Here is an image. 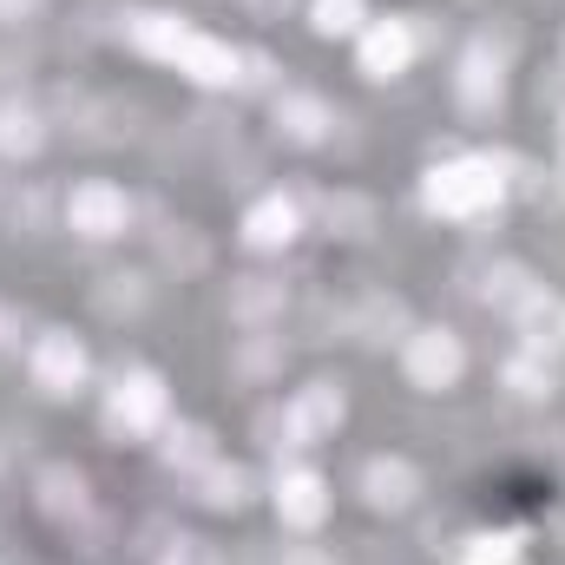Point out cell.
<instances>
[{
	"mask_svg": "<svg viewBox=\"0 0 565 565\" xmlns=\"http://www.w3.org/2000/svg\"><path fill=\"white\" fill-rule=\"evenodd\" d=\"M500 198H507V178L493 171V158H447L422 178V204L434 217H454V224L500 211Z\"/></svg>",
	"mask_w": 565,
	"mask_h": 565,
	"instance_id": "obj_1",
	"label": "cell"
},
{
	"mask_svg": "<svg viewBox=\"0 0 565 565\" xmlns=\"http://www.w3.org/2000/svg\"><path fill=\"white\" fill-rule=\"evenodd\" d=\"M171 422V388L158 369H119V382L106 388V427L113 434H158Z\"/></svg>",
	"mask_w": 565,
	"mask_h": 565,
	"instance_id": "obj_2",
	"label": "cell"
},
{
	"mask_svg": "<svg viewBox=\"0 0 565 565\" xmlns=\"http://www.w3.org/2000/svg\"><path fill=\"white\" fill-rule=\"evenodd\" d=\"M402 375L422 388V395H447L460 375H467V342L454 329H408L402 335Z\"/></svg>",
	"mask_w": 565,
	"mask_h": 565,
	"instance_id": "obj_3",
	"label": "cell"
},
{
	"mask_svg": "<svg viewBox=\"0 0 565 565\" xmlns=\"http://www.w3.org/2000/svg\"><path fill=\"white\" fill-rule=\"evenodd\" d=\"M126 224H132V198H126L113 178H79V184L66 191V231H73V237L113 244V237H126Z\"/></svg>",
	"mask_w": 565,
	"mask_h": 565,
	"instance_id": "obj_4",
	"label": "cell"
},
{
	"mask_svg": "<svg viewBox=\"0 0 565 565\" xmlns=\"http://www.w3.org/2000/svg\"><path fill=\"white\" fill-rule=\"evenodd\" d=\"M26 375L46 395H79L86 375H93V355H86V342L73 329H40L33 349H26Z\"/></svg>",
	"mask_w": 565,
	"mask_h": 565,
	"instance_id": "obj_5",
	"label": "cell"
},
{
	"mask_svg": "<svg viewBox=\"0 0 565 565\" xmlns=\"http://www.w3.org/2000/svg\"><path fill=\"white\" fill-rule=\"evenodd\" d=\"M454 106L467 113V119H500L507 113V60L493 53V46H467L460 53V66H454Z\"/></svg>",
	"mask_w": 565,
	"mask_h": 565,
	"instance_id": "obj_6",
	"label": "cell"
},
{
	"mask_svg": "<svg viewBox=\"0 0 565 565\" xmlns=\"http://www.w3.org/2000/svg\"><path fill=\"white\" fill-rule=\"evenodd\" d=\"M33 507H40L53 526H86V520H93V480H86V467L46 460V467L33 473Z\"/></svg>",
	"mask_w": 565,
	"mask_h": 565,
	"instance_id": "obj_7",
	"label": "cell"
},
{
	"mask_svg": "<svg viewBox=\"0 0 565 565\" xmlns=\"http://www.w3.org/2000/svg\"><path fill=\"white\" fill-rule=\"evenodd\" d=\"M191 86H204V93H231L237 79H244V46H231V40H217V33H204V26H191V40L178 46V60H171Z\"/></svg>",
	"mask_w": 565,
	"mask_h": 565,
	"instance_id": "obj_8",
	"label": "cell"
},
{
	"mask_svg": "<svg viewBox=\"0 0 565 565\" xmlns=\"http://www.w3.org/2000/svg\"><path fill=\"white\" fill-rule=\"evenodd\" d=\"M329 126H335V113H329L322 93H309V86H277L270 93V132L282 145H322Z\"/></svg>",
	"mask_w": 565,
	"mask_h": 565,
	"instance_id": "obj_9",
	"label": "cell"
},
{
	"mask_svg": "<svg viewBox=\"0 0 565 565\" xmlns=\"http://www.w3.org/2000/svg\"><path fill=\"white\" fill-rule=\"evenodd\" d=\"M270 500H277V520L289 533H316V526L329 520V480H322L316 467H282L277 487H270Z\"/></svg>",
	"mask_w": 565,
	"mask_h": 565,
	"instance_id": "obj_10",
	"label": "cell"
},
{
	"mask_svg": "<svg viewBox=\"0 0 565 565\" xmlns=\"http://www.w3.org/2000/svg\"><path fill=\"white\" fill-rule=\"evenodd\" d=\"M422 493H427V480L408 454H375V460L362 467V500H369L375 513H408Z\"/></svg>",
	"mask_w": 565,
	"mask_h": 565,
	"instance_id": "obj_11",
	"label": "cell"
},
{
	"mask_svg": "<svg viewBox=\"0 0 565 565\" xmlns=\"http://www.w3.org/2000/svg\"><path fill=\"white\" fill-rule=\"evenodd\" d=\"M342 422H349V395H342V382L316 375V382H302V388L289 395V427H296V440H302V447L329 440Z\"/></svg>",
	"mask_w": 565,
	"mask_h": 565,
	"instance_id": "obj_12",
	"label": "cell"
},
{
	"mask_svg": "<svg viewBox=\"0 0 565 565\" xmlns=\"http://www.w3.org/2000/svg\"><path fill=\"white\" fill-rule=\"evenodd\" d=\"M244 250H257V257H277L289 250L296 237H302V204L289 198V191H270V198H257L250 211H244Z\"/></svg>",
	"mask_w": 565,
	"mask_h": 565,
	"instance_id": "obj_13",
	"label": "cell"
},
{
	"mask_svg": "<svg viewBox=\"0 0 565 565\" xmlns=\"http://www.w3.org/2000/svg\"><path fill=\"white\" fill-rule=\"evenodd\" d=\"M415 26L408 20H369L362 26V46H355V66L369 73V79H402L408 66H415Z\"/></svg>",
	"mask_w": 565,
	"mask_h": 565,
	"instance_id": "obj_14",
	"label": "cell"
},
{
	"mask_svg": "<svg viewBox=\"0 0 565 565\" xmlns=\"http://www.w3.org/2000/svg\"><path fill=\"white\" fill-rule=\"evenodd\" d=\"M415 322H408V302L395 296V289H362L355 296V309H349V335L362 342V349H388V342H402Z\"/></svg>",
	"mask_w": 565,
	"mask_h": 565,
	"instance_id": "obj_15",
	"label": "cell"
},
{
	"mask_svg": "<svg viewBox=\"0 0 565 565\" xmlns=\"http://www.w3.org/2000/svg\"><path fill=\"white\" fill-rule=\"evenodd\" d=\"M282 362H289V349H282V335H270V329H244V335H231V349H224V369H231V382H244V388L277 382Z\"/></svg>",
	"mask_w": 565,
	"mask_h": 565,
	"instance_id": "obj_16",
	"label": "cell"
},
{
	"mask_svg": "<svg viewBox=\"0 0 565 565\" xmlns=\"http://www.w3.org/2000/svg\"><path fill=\"white\" fill-rule=\"evenodd\" d=\"M282 309H289V289L277 277H231V289H224V316L237 329H277Z\"/></svg>",
	"mask_w": 565,
	"mask_h": 565,
	"instance_id": "obj_17",
	"label": "cell"
},
{
	"mask_svg": "<svg viewBox=\"0 0 565 565\" xmlns=\"http://www.w3.org/2000/svg\"><path fill=\"white\" fill-rule=\"evenodd\" d=\"M250 493H257V480H250V467H237V460H204L198 473H191V500L198 507H211V513H244L250 507Z\"/></svg>",
	"mask_w": 565,
	"mask_h": 565,
	"instance_id": "obj_18",
	"label": "cell"
},
{
	"mask_svg": "<svg viewBox=\"0 0 565 565\" xmlns=\"http://www.w3.org/2000/svg\"><path fill=\"white\" fill-rule=\"evenodd\" d=\"M126 40H132V53L171 66L178 46L191 40V20H184V13H164V7H145V13H126Z\"/></svg>",
	"mask_w": 565,
	"mask_h": 565,
	"instance_id": "obj_19",
	"label": "cell"
},
{
	"mask_svg": "<svg viewBox=\"0 0 565 565\" xmlns=\"http://www.w3.org/2000/svg\"><path fill=\"white\" fill-rule=\"evenodd\" d=\"M375 224H382L375 198H362V191H329V198H322V231H329V237H342V244H369Z\"/></svg>",
	"mask_w": 565,
	"mask_h": 565,
	"instance_id": "obj_20",
	"label": "cell"
},
{
	"mask_svg": "<svg viewBox=\"0 0 565 565\" xmlns=\"http://www.w3.org/2000/svg\"><path fill=\"white\" fill-rule=\"evenodd\" d=\"M40 151H46V113L26 106V99H7V106H0V158L26 164V158H40Z\"/></svg>",
	"mask_w": 565,
	"mask_h": 565,
	"instance_id": "obj_21",
	"label": "cell"
},
{
	"mask_svg": "<svg viewBox=\"0 0 565 565\" xmlns=\"http://www.w3.org/2000/svg\"><path fill=\"white\" fill-rule=\"evenodd\" d=\"M158 460L178 467V473H198L204 460H217V440L204 422H164L158 427Z\"/></svg>",
	"mask_w": 565,
	"mask_h": 565,
	"instance_id": "obj_22",
	"label": "cell"
},
{
	"mask_svg": "<svg viewBox=\"0 0 565 565\" xmlns=\"http://www.w3.org/2000/svg\"><path fill=\"white\" fill-rule=\"evenodd\" d=\"M500 382H507L520 402H553V395H559V362L540 355V349H520V355H507Z\"/></svg>",
	"mask_w": 565,
	"mask_h": 565,
	"instance_id": "obj_23",
	"label": "cell"
},
{
	"mask_svg": "<svg viewBox=\"0 0 565 565\" xmlns=\"http://www.w3.org/2000/svg\"><path fill=\"white\" fill-rule=\"evenodd\" d=\"M540 289H546V282L533 277L526 264H513V257H507V264H493V270H487V282H480V302H487V309H500V316H520Z\"/></svg>",
	"mask_w": 565,
	"mask_h": 565,
	"instance_id": "obj_24",
	"label": "cell"
},
{
	"mask_svg": "<svg viewBox=\"0 0 565 565\" xmlns=\"http://www.w3.org/2000/svg\"><path fill=\"white\" fill-rule=\"evenodd\" d=\"M513 329L526 335V349L553 355V349H565V302H559V296H546V289H540V296H533V302H526V309L513 316Z\"/></svg>",
	"mask_w": 565,
	"mask_h": 565,
	"instance_id": "obj_25",
	"label": "cell"
},
{
	"mask_svg": "<svg viewBox=\"0 0 565 565\" xmlns=\"http://www.w3.org/2000/svg\"><path fill=\"white\" fill-rule=\"evenodd\" d=\"M309 26L322 40H349L369 26V0H309Z\"/></svg>",
	"mask_w": 565,
	"mask_h": 565,
	"instance_id": "obj_26",
	"label": "cell"
},
{
	"mask_svg": "<svg viewBox=\"0 0 565 565\" xmlns=\"http://www.w3.org/2000/svg\"><path fill=\"white\" fill-rule=\"evenodd\" d=\"M93 302H99V316H139L145 302H151V282L132 277V270H113V277L93 289Z\"/></svg>",
	"mask_w": 565,
	"mask_h": 565,
	"instance_id": "obj_27",
	"label": "cell"
},
{
	"mask_svg": "<svg viewBox=\"0 0 565 565\" xmlns=\"http://www.w3.org/2000/svg\"><path fill=\"white\" fill-rule=\"evenodd\" d=\"M454 559H460V565H513V559H520V526H500V533H467Z\"/></svg>",
	"mask_w": 565,
	"mask_h": 565,
	"instance_id": "obj_28",
	"label": "cell"
},
{
	"mask_svg": "<svg viewBox=\"0 0 565 565\" xmlns=\"http://www.w3.org/2000/svg\"><path fill=\"white\" fill-rule=\"evenodd\" d=\"M204 237L191 231V224H171V237H164V264H178V270H204Z\"/></svg>",
	"mask_w": 565,
	"mask_h": 565,
	"instance_id": "obj_29",
	"label": "cell"
},
{
	"mask_svg": "<svg viewBox=\"0 0 565 565\" xmlns=\"http://www.w3.org/2000/svg\"><path fill=\"white\" fill-rule=\"evenodd\" d=\"M257 447H264V454H289V447H302V440H296V427H289V408H264V415H257Z\"/></svg>",
	"mask_w": 565,
	"mask_h": 565,
	"instance_id": "obj_30",
	"label": "cell"
},
{
	"mask_svg": "<svg viewBox=\"0 0 565 565\" xmlns=\"http://www.w3.org/2000/svg\"><path fill=\"white\" fill-rule=\"evenodd\" d=\"M244 93H277V60L270 53H257V46H244V79H237Z\"/></svg>",
	"mask_w": 565,
	"mask_h": 565,
	"instance_id": "obj_31",
	"label": "cell"
},
{
	"mask_svg": "<svg viewBox=\"0 0 565 565\" xmlns=\"http://www.w3.org/2000/svg\"><path fill=\"white\" fill-rule=\"evenodd\" d=\"M171 565H217L211 540H171Z\"/></svg>",
	"mask_w": 565,
	"mask_h": 565,
	"instance_id": "obj_32",
	"label": "cell"
},
{
	"mask_svg": "<svg viewBox=\"0 0 565 565\" xmlns=\"http://www.w3.org/2000/svg\"><path fill=\"white\" fill-rule=\"evenodd\" d=\"M277 565H335V553H322V546H282Z\"/></svg>",
	"mask_w": 565,
	"mask_h": 565,
	"instance_id": "obj_33",
	"label": "cell"
},
{
	"mask_svg": "<svg viewBox=\"0 0 565 565\" xmlns=\"http://www.w3.org/2000/svg\"><path fill=\"white\" fill-rule=\"evenodd\" d=\"M244 7H250V13H257V20H282V13H289V7H296V0H244Z\"/></svg>",
	"mask_w": 565,
	"mask_h": 565,
	"instance_id": "obj_34",
	"label": "cell"
},
{
	"mask_svg": "<svg viewBox=\"0 0 565 565\" xmlns=\"http://www.w3.org/2000/svg\"><path fill=\"white\" fill-rule=\"evenodd\" d=\"M26 7H33V0H0V20H20Z\"/></svg>",
	"mask_w": 565,
	"mask_h": 565,
	"instance_id": "obj_35",
	"label": "cell"
},
{
	"mask_svg": "<svg viewBox=\"0 0 565 565\" xmlns=\"http://www.w3.org/2000/svg\"><path fill=\"white\" fill-rule=\"evenodd\" d=\"M553 145H559V164H565V113H559V126H553Z\"/></svg>",
	"mask_w": 565,
	"mask_h": 565,
	"instance_id": "obj_36",
	"label": "cell"
},
{
	"mask_svg": "<svg viewBox=\"0 0 565 565\" xmlns=\"http://www.w3.org/2000/svg\"><path fill=\"white\" fill-rule=\"evenodd\" d=\"M0 342H7V309H0Z\"/></svg>",
	"mask_w": 565,
	"mask_h": 565,
	"instance_id": "obj_37",
	"label": "cell"
},
{
	"mask_svg": "<svg viewBox=\"0 0 565 565\" xmlns=\"http://www.w3.org/2000/svg\"><path fill=\"white\" fill-rule=\"evenodd\" d=\"M164 565H171V559H164Z\"/></svg>",
	"mask_w": 565,
	"mask_h": 565,
	"instance_id": "obj_38",
	"label": "cell"
}]
</instances>
